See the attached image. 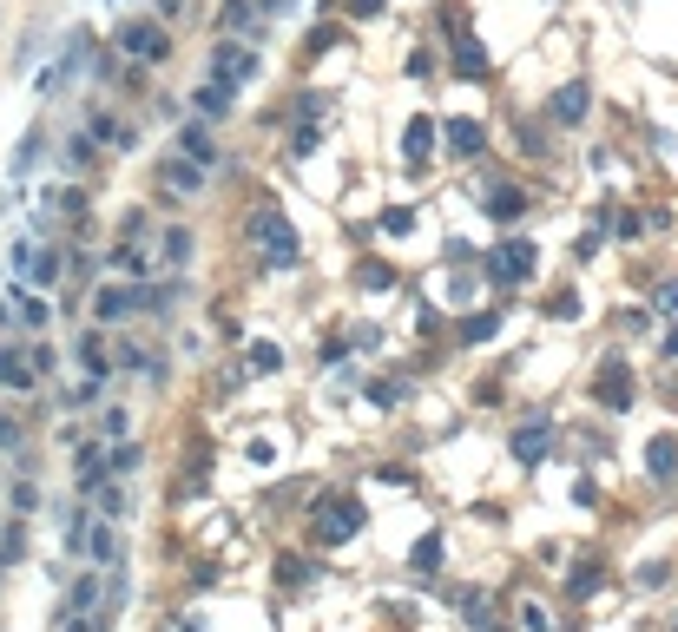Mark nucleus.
I'll use <instances>...</instances> for the list:
<instances>
[{
  "mask_svg": "<svg viewBox=\"0 0 678 632\" xmlns=\"http://www.w3.org/2000/svg\"><path fill=\"white\" fill-rule=\"evenodd\" d=\"M448 27H455V73H461V79H488V47L468 33V20L448 14Z\"/></svg>",
  "mask_w": 678,
  "mask_h": 632,
  "instance_id": "9",
  "label": "nucleus"
},
{
  "mask_svg": "<svg viewBox=\"0 0 678 632\" xmlns=\"http://www.w3.org/2000/svg\"><path fill=\"white\" fill-rule=\"evenodd\" d=\"M185 257H191V231H165V264L185 270Z\"/></svg>",
  "mask_w": 678,
  "mask_h": 632,
  "instance_id": "33",
  "label": "nucleus"
},
{
  "mask_svg": "<svg viewBox=\"0 0 678 632\" xmlns=\"http://www.w3.org/2000/svg\"><path fill=\"white\" fill-rule=\"evenodd\" d=\"M672 632H678V626H672Z\"/></svg>",
  "mask_w": 678,
  "mask_h": 632,
  "instance_id": "47",
  "label": "nucleus"
},
{
  "mask_svg": "<svg viewBox=\"0 0 678 632\" xmlns=\"http://www.w3.org/2000/svg\"><path fill=\"white\" fill-rule=\"evenodd\" d=\"M323 47H336V27H316V33H310V47H303V53H310V60H316V53H323Z\"/></svg>",
  "mask_w": 678,
  "mask_h": 632,
  "instance_id": "41",
  "label": "nucleus"
},
{
  "mask_svg": "<svg viewBox=\"0 0 678 632\" xmlns=\"http://www.w3.org/2000/svg\"><path fill=\"white\" fill-rule=\"evenodd\" d=\"M428 152H435V119L415 112L409 126H402V158H409V165H428Z\"/></svg>",
  "mask_w": 678,
  "mask_h": 632,
  "instance_id": "13",
  "label": "nucleus"
},
{
  "mask_svg": "<svg viewBox=\"0 0 678 632\" xmlns=\"http://www.w3.org/2000/svg\"><path fill=\"white\" fill-rule=\"evenodd\" d=\"M126 428H132V415H126V409H106V415H99V435H106V442H119Z\"/></svg>",
  "mask_w": 678,
  "mask_h": 632,
  "instance_id": "37",
  "label": "nucleus"
},
{
  "mask_svg": "<svg viewBox=\"0 0 678 632\" xmlns=\"http://www.w3.org/2000/svg\"><path fill=\"white\" fill-rule=\"evenodd\" d=\"M277 573H284L290 586H303L310 580V560H303V553H277Z\"/></svg>",
  "mask_w": 678,
  "mask_h": 632,
  "instance_id": "35",
  "label": "nucleus"
},
{
  "mask_svg": "<svg viewBox=\"0 0 678 632\" xmlns=\"http://www.w3.org/2000/svg\"><path fill=\"white\" fill-rule=\"evenodd\" d=\"M33 376H40V369H33V356H20V349H7L0 343V389H33Z\"/></svg>",
  "mask_w": 678,
  "mask_h": 632,
  "instance_id": "16",
  "label": "nucleus"
},
{
  "mask_svg": "<svg viewBox=\"0 0 678 632\" xmlns=\"http://www.w3.org/2000/svg\"><path fill=\"white\" fill-rule=\"evenodd\" d=\"M106 600V586H99V573H79L73 586H66V613H79V619H93V606Z\"/></svg>",
  "mask_w": 678,
  "mask_h": 632,
  "instance_id": "18",
  "label": "nucleus"
},
{
  "mask_svg": "<svg viewBox=\"0 0 678 632\" xmlns=\"http://www.w3.org/2000/svg\"><path fill=\"white\" fill-rule=\"evenodd\" d=\"M593 402H600L606 415H626L632 409V369L619 363V356H613V363H600V376H593Z\"/></svg>",
  "mask_w": 678,
  "mask_h": 632,
  "instance_id": "5",
  "label": "nucleus"
},
{
  "mask_svg": "<svg viewBox=\"0 0 678 632\" xmlns=\"http://www.w3.org/2000/svg\"><path fill=\"white\" fill-rule=\"evenodd\" d=\"M409 567H415V573H435V567H442V534H422V540H415Z\"/></svg>",
  "mask_w": 678,
  "mask_h": 632,
  "instance_id": "27",
  "label": "nucleus"
},
{
  "mask_svg": "<svg viewBox=\"0 0 678 632\" xmlns=\"http://www.w3.org/2000/svg\"><path fill=\"white\" fill-rule=\"evenodd\" d=\"M191 106H198V119H211V126H218V119H231V106H237V86H218V79H205Z\"/></svg>",
  "mask_w": 678,
  "mask_h": 632,
  "instance_id": "15",
  "label": "nucleus"
},
{
  "mask_svg": "<svg viewBox=\"0 0 678 632\" xmlns=\"http://www.w3.org/2000/svg\"><path fill=\"white\" fill-rule=\"evenodd\" d=\"M521 632H553V619H547L540 600H521Z\"/></svg>",
  "mask_w": 678,
  "mask_h": 632,
  "instance_id": "36",
  "label": "nucleus"
},
{
  "mask_svg": "<svg viewBox=\"0 0 678 632\" xmlns=\"http://www.w3.org/2000/svg\"><path fill=\"white\" fill-rule=\"evenodd\" d=\"M132 310H145V290H126V284H106L93 297V323L99 330H119V323H126Z\"/></svg>",
  "mask_w": 678,
  "mask_h": 632,
  "instance_id": "6",
  "label": "nucleus"
},
{
  "mask_svg": "<svg viewBox=\"0 0 678 632\" xmlns=\"http://www.w3.org/2000/svg\"><path fill=\"white\" fill-rule=\"evenodd\" d=\"M86 534H93V521H86V514H66V527H60L66 553H86Z\"/></svg>",
  "mask_w": 678,
  "mask_h": 632,
  "instance_id": "31",
  "label": "nucleus"
},
{
  "mask_svg": "<svg viewBox=\"0 0 678 632\" xmlns=\"http://www.w3.org/2000/svg\"><path fill=\"white\" fill-rule=\"evenodd\" d=\"M86 553H93L99 567H112V560H119V527H112L106 514H99V521H93V534H86Z\"/></svg>",
  "mask_w": 678,
  "mask_h": 632,
  "instance_id": "20",
  "label": "nucleus"
},
{
  "mask_svg": "<svg viewBox=\"0 0 678 632\" xmlns=\"http://www.w3.org/2000/svg\"><path fill=\"white\" fill-rule=\"evenodd\" d=\"M290 7H297V0H264V14H290Z\"/></svg>",
  "mask_w": 678,
  "mask_h": 632,
  "instance_id": "45",
  "label": "nucleus"
},
{
  "mask_svg": "<svg viewBox=\"0 0 678 632\" xmlns=\"http://www.w3.org/2000/svg\"><path fill=\"white\" fill-rule=\"evenodd\" d=\"M178 152L198 158V165H218V139H211V119H191V126H178Z\"/></svg>",
  "mask_w": 678,
  "mask_h": 632,
  "instance_id": "12",
  "label": "nucleus"
},
{
  "mask_svg": "<svg viewBox=\"0 0 678 632\" xmlns=\"http://www.w3.org/2000/svg\"><path fill=\"white\" fill-rule=\"evenodd\" d=\"M20 553H27V527H7V534H0V567H7V560H20Z\"/></svg>",
  "mask_w": 678,
  "mask_h": 632,
  "instance_id": "34",
  "label": "nucleus"
},
{
  "mask_svg": "<svg viewBox=\"0 0 678 632\" xmlns=\"http://www.w3.org/2000/svg\"><path fill=\"white\" fill-rule=\"evenodd\" d=\"M244 363H251L257 376H270V369H284V349H277V343H251V349H244Z\"/></svg>",
  "mask_w": 678,
  "mask_h": 632,
  "instance_id": "29",
  "label": "nucleus"
},
{
  "mask_svg": "<svg viewBox=\"0 0 678 632\" xmlns=\"http://www.w3.org/2000/svg\"><path fill=\"white\" fill-rule=\"evenodd\" d=\"M442 139H448V152H455V158H481V152H488V126H481V119H448Z\"/></svg>",
  "mask_w": 678,
  "mask_h": 632,
  "instance_id": "11",
  "label": "nucleus"
},
{
  "mask_svg": "<svg viewBox=\"0 0 678 632\" xmlns=\"http://www.w3.org/2000/svg\"><path fill=\"white\" fill-rule=\"evenodd\" d=\"M514 461H521V468H540V461H547V448H553V422L547 415H534V422H521L514 428Z\"/></svg>",
  "mask_w": 678,
  "mask_h": 632,
  "instance_id": "8",
  "label": "nucleus"
},
{
  "mask_svg": "<svg viewBox=\"0 0 678 632\" xmlns=\"http://www.w3.org/2000/svg\"><path fill=\"white\" fill-rule=\"evenodd\" d=\"M369 395H376L382 409H389V402H402V395H409V389H402V382H369Z\"/></svg>",
  "mask_w": 678,
  "mask_h": 632,
  "instance_id": "39",
  "label": "nucleus"
},
{
  "mask_svg": "<svg viewBox=\"0 0 678 632\" xmlns=\"http://www.w3.org/2000/svg\"><path fill=\"white\" fill-rule=\"evenodd\" d=\"M244 231H251V251L264 257L270 270H297L303 264V244H297V224L284 218L277 205H251V218H244Z\"/></svg>",
  "mask_w": 678,
  "mask_h": 632,
  "instance_id": "1",
  "label": "nucleus"
},
{
  "mask_svg": "<svg viewBox=\"0 0 678 632\" xmlns=\"http://www.w3.org/2000/svg\"><path fill=\"white\" fill-rule=\"evenodd\" d=\"M165 185L172 191H198L205 185V165H198V158H172V165H165Z\"/></svg>",
  "mask_w": 678,
  "mask_h": 632,
  "instance_id": "23",
  "label": "nucleus"
},
{
  "mask_svg": "<svg viewBox=\"0 0 678 632\" xmlns=\"http://www.w3.org/2000/svg\"><path fill=\"white\" fill-rule=\"evenodd\" d=\"M461 619H468V632H507L501 619H494V600H488V593H461Z\"/></svg>",
  "mask_w": 678,
  "mask_h": 632,
  "instance_id": "19",
  "label": "nucleus"
},
{
  "mask_svg": "<svg viewBox=\"0 0 678 632\" xmlns=\"http://www.w3.org/2000/svg\"><path fill=\"white\" fill-rule=\"evenodd\" d=\"M646 474L652 481H672L678 474V435H652L646 442Z\"/></svg>",
  "mask_w": 678,
  "mask_h": 632,
  "instance_id": "17",
  "label": "nucleus"
},
{
  "mask_svg": "<svg viewBox=\"0 0 678 632\" xmlns=\"http://www.w3.org/2000/svg\"><path fill=\"white\" fill-rule=\"evenodd\" d=\"M251 73H257V53L244 47V40H218V53H211V79H218V86H244Z\"/></svg>",
  "mask_w": 678,
  "mask_h": 632,
  "instance_id": "7",
  "label": "nucleus"
},
{
  "mask_svg": "<svg viewBox=\"0 0 678 632\" xmlns=\"http://www.w3.org/2000/svg\"><path fill=\"white\" fill-rule=\"evenodd\" d=\"M488 218L494 224H521L527 218V191L521 185H488Z\"/></svg>",
  "mask_w": 678,
  "mask_h": 632,
  "instance_id": "14",
  "label": "nucleus"
},
{
  "mask_svg": "<svg viewBox=\"0 0 678 632\" xmlns=\"http://www.w3.org/2000/svg\"><path fill=\"white\" fill-rule=\"evenodd\" d=\"M382 7H389V0H349V14H356V20H376Z\"/></svg>",
  "mask_w": 678,
  "mask_h": 632,
  "instance_id": "42",
  "label": "nucleus"
},
{
  "mask_svg": "<svg viewBox=\"0 0 678 632\" xmlns=\"http://www.w3.org/2000/svg\"><path fill=\"white\" fill-rule=\"evenodd\" d=\"M86 47H93L86 33H73V40H66V53H60V79H73L79 66H86Z\"/></svg>",
  "mask_w": 678,
  "mask_h": 632,
  "instance_id": "30",
  "label": "nucleus"
},
{
  "mask_svg": "<svg viewBox=\"0 0 678 632\" xmlns=\"http://www.w3.org/2000/svg\"><path fill=\"white\" fill-rule=\"evenodd\" d=\"M172 632H198V626H172Z\"/></svg>",
  "mask_w": 678,
  "mask_h": 632,
  "instance_id": "46",
  "label": "nucleus"
},
{
  "mask_svg": "<svg viewBox=\"0 0 678 632\" xmlns=\"http://www.w3.org/2000/svg\"><path fill=\"white\" fill-rule=\"evenodd\" d=\"M14 442H20V428L7 422V415H0V448H14Z\"/></svg>",
  "mask_w": 678,
  "mask_h": 632,
  "instance_id": "44",
  "label": "nucleus"
},
{
  "mask_svg": "<svg viewBox=\"0 0 678 632\" xmlns=\"http://www.w3.org/2000/svg\"><path fill=\"white\" fill-rule=\"evenodd\" d=\"M99 501V514H106V521H119V514H126V494H119V481H99V488H86Z\"/></svg>",
  "mask_w": 678,
  "mask_h": 632,
  "instance_id": "28",
  "label": "nucleus"
},
{
  "mask_svg": "<svg viewBox=\"0 0 678 632\" xmlns=\"http://www.w3.org/2000/svg\"><path fill=\"white\" fill-rule=\"evenodd\" d=\"M60 277H66V257H60V251H33V270H27L33 290H53Z\"/></svg>",
  "mask_w": 678,
  "mask_h": 632,
  "instance_id": "21",
  "label": "nucleus"
},
{
  "mask_svg": "<svg viewBox=\"0 0 678 632\" xmlns=\"http://www.w3.org/2000/svg\"><path fill=\"white\" fill-rule=\"evenodd\" d=\"M488 336H501V316L494 310H474L468 323H461V343H488Z\"/></svg>",
  "mask_w": 678,
  "mask_h": 632,
  "instance_id": "26",
  "label": "nucleus"
},
{
  "mask_svg": "<svg viewBox=\"0 0 678 632\" xmlns=\"http://www.w3.org/2000/svg\"><path fill=\"white\" fill-rule=\"evenodd\" d=\"M93 139H99V145H119V152H126V145H132V126H119L112 112H93Z\"/></svg>",
  "mask_w": 678,
  "mask_h": 632,
  "instance_id": "25",
  "label": "nucleus"
},
{
  "mask_svg": "<svg viewBox=\"0 0 678 632\" xmlns=\"http://www.w3.org/2000/svg\"><path fill=\"white\" fill-rule=\"evenodd\" d=\"M356 527H363V501H356V494H323V501L310 507V534L330 540V547L356 540Z\"/></svg>",
  "mask_w": 678,
  "mask_h": 632,
  "instance_id": "2",
  "label": "nucleus"
},
{
  "mask_svg": "<svg viewBox=\"0 0 678 632\" xmlns=\"http://www.w3.org/2000/svg\"><path fill=\"white\" fill-rule=\"evenodd\" d=\"M652 303H659V310H678V284H665V290H659V297H652Z\"/></svg>",
  "mask_w": 678,
  "mask_h": 632,
  "instance_id": "43",
  "label": "nucleus"
},
{
  "mask_svg": "<svg viewBox=\"0 0 678 632\" xmlns=\"http://www.w3.org/2000/svg\"><path fill=\"white\" fill-rule=\"evenodd\" d=\"M534 244H527V237H507V244H494L488 251V284H527V277H534Z\"/></svg>",
  "mask_w": 678,
  "mask_h": 632,
  "instance_id": "4",
  "label": "nucleus"
},
{
  "mask_svg": "<svg viewBox=\"0 0 678 632\" xmlns=\"http://www.w3.org/2000/svg\"><path fill=\"white\" fill-rule=\"evenodd\" d=\"M586 106H593V86H586V79H567V86H560V93L547 99L553 126H580V119H586Z\"/></svg>",
  "mask_w": 678,
  "mask_h": 632,
  "instance_id": "10",
  "label": "nucleus"
},
{
  "mask_svg": "<svg viewBox=\"0 0 678 632\" xmlns=\"http://www.w3.org/2000/svg\"><path fill=\"white\" fill-rule=\"evenodd\" d=\"M33 158H40V126H27V139H20V152H14V178H27V172H33Z\"/></svg>",
  "mask_w": 678,
  "mask_h": 632,
  "instance_id": "32",
  "label": "nucleus"
},
{
  "mask_svg": "<svg viewBox=\"0 0 678 632\" xmlns=\"http://www.w3.org/2000/svg\"><path fill=\"white\" fill-rule=\"evenodd\" d=\"M119 53H132L139 66H158V60H172V33L158 27V20H119Z\"/></svg>",
  "mask_w": 678,
  "mask_h": 632,
  "instance_id": "3",
  "label": "nucleus"
},
{
  "mask_svg": "<svg viewBox=\"0 0 678 632\" xmlns=\"http://www.w3.org/2000/svg\"><path fill=\"white\" fill-rule=\"evenodd\" d=\"M389 284H395V270H389V264H382V270L369 264V270H363V290H389Z\"/></svg>",
  "mask_w": 678,
  "mask_h": 632,
  "instance_id": "40",
  "label": "nucleus"
},
{
  "mask_svg": "<svg viewBox=\"0 0 678 632\" xmlns=\"http://www.w3.org/2000/svg\"><path fill=\"white\" fill-rule=\"evenodd\" d=\"M600 586H606V573H600V560H580V567H573V573H567V593H573V600H586V593H600Z\"/></svg>",
  "mask_w": 678,
  "mask_h": 632,
  "instance_id": "24",
  "label": "nucleus"
},
{
  "mask_svg": "<svg viewBox=\"0 0 678 632\" xmlns=\"http://www.w3.org/2000/svg\"><path fill=\"white\" fill-rule=\"evenodd\" d=\"M93 132H66V145H60V165L66 172H86V165H93Z\"/></svg>",
  "mask_w": 678,
  "mask_h": 632,
  "instance_id": "22",
  "label": "nucleus"
},
{
  "mask_svg": "<svg viewBox=\"0 0 678 632\" xmlns=\"http://www.w3.org/2000/svg\"><path fill=\"white\" fill-rule=\"evenodd\" d=\"M251 14H257V7H251V0H224V27H251Z\"/></svg>",
  "mask_w": 678,
  "mask_h": 632,
  "instance_id": "38",
  "label": "nucleus"
}]
</instances>
